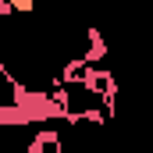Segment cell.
I'll return each mask as SVG.
<instances>
[{
    "mask_svg": "<svg viewBox=\"0 0 153 153\" xmlns=\"http://www.w3.org/2000/svg\"><path fill=\"white\" fill-rule=\"evenodd\" d=\"M78 57H82L85 68H100V64L107 61V39H103L100 29H85V50H82Z\"/></svg>",
    "mask_w": 153,
    "mask_h": 153,
    "instance_id": "6da1fadb",
    "label": "cell"
},
{
    "mask_svg": "<svg viewBox=\"0 0 153 153\" xmlns=\"http://www.w3.org/2000/svg\"><path fill=\"white\" fill-rule=\"evenodd\" d=\"M32 117L29 111H22L18 103H0V128H29Z\"/></svg>",
    "mask_w": 153,
    "mask_h": 153,
    "instance_id": "7a4b0ae2",
    "label": "cell"
},
{
    "mask_svg": "<svg viewBox=\"0 0 153 153\" xmlns=\"http://www.w3.org/2000/svg\"><path fill=\"white\" fill-rule=\"evenodd\" d=\"M0 14H14V7H11V0H0Z\"/></svg>",
    "mask_w": 153,
    "mask_h": 153,
    "instance_id": "3957f363",
    "label": "cell"
},
{
    "mask_svg": "<svg viewBox=\"0 0 153 153\" xmlns=\"http://www.w3.org/2000/svg\"><path fill=\"white\" fill-rule=\"evenodd\" d=\"M64 153H89V150H64Z\"/></svg>",
    "mask_w": 153,
    "mask_h": 153,
    "instance_id": "277c9868",
    "label": "cell"
}]
</instances>
